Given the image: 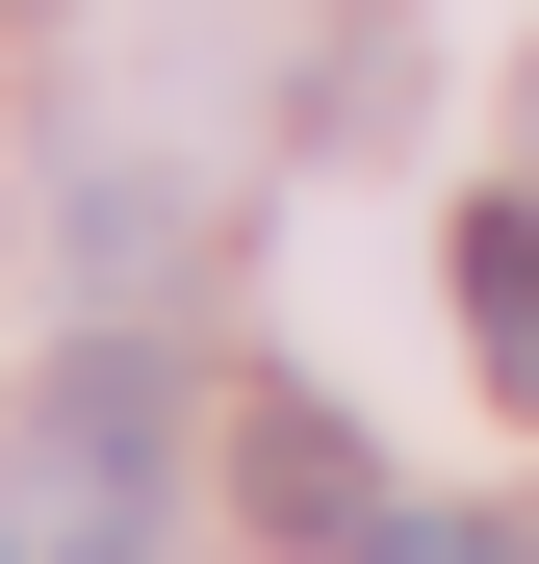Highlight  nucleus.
<instances>
[{
	"instance_id": "3",
	"label": "nucleus",
	"mask_w": 539,
	"mask_h": 564,
	"mask_svg": "<svg viewBox=\"0 0 539 564\" xmlns=\"http://www.w3.org/2000/svg\"><path fill=\"white\" fill-rule=\"evenodd\" d=\"M463 359H488V386H514V411H539V231H514V206H488V231H463Z\"/></svg>"
},
{
	"instance_id": "4",
	"label": "nucleus",
	"mask_w": 539,
	"mask_h": 564,
	"mask_svg": "<svg viewBox=\"0 0 539 564\" xmlns=\"http://www.w3.org/2000/svg\"><path fill=\"white\" fill-rule=\"evenodd\" d=\"M359 564H539L514 513H359Z\"/></svg>"
},
{
	"instance_id": "1",
	"label": "nucleus",
	"mask_w": 539,
	"mask_h": 564,
	"mask_svg": "<svg viewBox=\"0 0 539 564\" xmlns=\"http://www.w3.org/2000/svg\"><path fill=\"white\" fill-rule=\"evenodd\" d=\"M154 411H180V386H154L129 334H104V359H52V513L104 539V564L154 539Z\"/></svg>"
},
{
	"instance_id": "2",
	"label": "nucleus",
	"mask_w": 539,
	"mask_h": 564,
	"mask_svg": "<svg viewBox=\"0 0 539 564\" xmlns=\"http://www.w3.org/2000/svg\"><path fill=\"white\" fill-rule=\"evenodd\" d=\"M231 513H257V539H359V513H386V462H359L309 386H257V411H231Z\"/></svg>"
}]
</instances>
